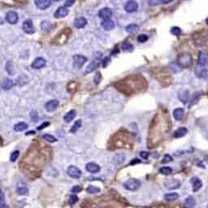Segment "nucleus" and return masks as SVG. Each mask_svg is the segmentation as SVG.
I'll use <instances>...</instances> for the list:
<instances>
[{"label":"nucleus","mask_w":208,"mask_h":208,"mask_svg":"<svg viewBox=\"0 0 208 208\" xmlns=\"http://www.w3.org/2000/svg\"><path fill=\"white\" fill-rule=\"evenodd\" d=\"M193 63V57L192 55L189 52H182L177 56V64L180 67L188 68L192 65Z\"/></svg>","instance_id":"f257e3e1"},{"label":"nucleus","mask_w":208,"mask_h":208,"mask_svg":"<svg viewBox=\"0 0 208 208\" xmlns=\"http://www.w3.org/2000/svg\"><path fill=\"white\" fill-rule=\"evenodd\" d=\"M193 43L195 44L196 46H205L208 40L207 33L204 30L195 32L192 36Z\"/></svg>","instance_id":"f03ea898"},{"label":"nucleus","mask_w":208,"mask_h":208,"mask_svg":"<svg viewBox=\"0 0 208 208\" xmlns=\"http://www.w3.org/2000/svg\"><path fill=\"white\" fill-rule=\"evenodd\" d=\"M71 34V30L69 29H64L57 34V36L54 38L52 43L55 45H64V43L67 42V39L69 38V36Z\"/></svg>","instance_id":"7ed1b4c3"},{"label":"nucleus","mask_w":208,"mask_h":208,"mask_svg":"<svg viewBox=\"0 0 208 208\" xmlns=\"http://www.w3.org/2000/svg\"><path fill=\"white\" fill-rule=\"evenodd\" d=\"M141 183L140 181L137 179H130L129 181H127L124 184V187L126 190H130V191H136L140 188Z\"/></svg>","instance_id":"20e7f679"},{"label":"nucleus","mask_w":208,"mask_h":208,"mask_svg":"<svg viewBox=\"0 0 208 208\" xmlns=\"http://www.w3.org/2000/svg\"><path fill=\"white\" fill-rule=\"evenodd\" d=\"M87 61V59L84 55H76L73 56V67L76 69H80L83 67Z\"/></svg>","instance_id":"39448f33"},{"label":"nucleus","mask_w":208,"mask_h":208,"mask_svg":"<svg viewBox=\"0 0 208 208\" xmlns=\"http://www.w3.org/2000/svg\"><path fill=\"white\" fill-rule=\"evenodd\" d=\"M67 173L69 177H71L72 178H74V179H78L81 176V170L78 168H77V167H75V166H69L67 168Z\"/></svg>","instance_id":"423d86ee"},{"label":"nucleus","mask_w":208,"mask_h":208,"mask_svg":"<svg viewBox=\"0 0 208 208\" xmlns=\"http://www.w3.org/2000/svg\"><path fill=\"white\" fill-rule=\"evenodd\" d=\"M138 8V4L135 0H129L125 5V10L127 12L132 13L136 12Z\"/></svg>","instance_id":"0eeeda50"},{"label":"nucleus","mask_w":208,"mask_h":208,"mask_svg":"<svg viewBox=\"0 0 208 208\" xmlns=\"http://www.w3.org/2000/svg\"><path fill=\"white\" fill-rule=\"evenodd\" d=\"M202 67H200L197 65L195 68V74L197 77L201 78L203 80H208V69L207 68H202Z\"/></svg>","instance_id":"6e6552de"},{"label":"nucleus","mask_w":208,"mask_h":208,"mask_svg":"<svg viewBox=\"0 0 208 208\" xmlns=\"http://www.w3.org/2000/svg\"><path fill=\"white\" fill-rule=\"evenodd\" d=\"M23 30L25 33L28 34H33L35 32V29H34V25H33V22L31 20H26L24 23H23Z\"/></svg>","instance_id":"1a4fd4ad"},{"label":"nucleus","mask_w":208,"mask_h":208,"mask_svg":"<svg viewBox=\"0 0 208 208\" xmlns=\"http://www.w3.org/2000/svg\"><path fill=\"white\" fill-rule=\"evenodd\" d=\"M18 14L15 12L11 11V12H8L7 13V21L8 22L9 24H11V25H15V24H16V23L18 22Z\"/></svg>","instance_id":"9d476101"},{"label":"nucleus","mask_w":208,"mask_h":208,"mask_svg":"<svg viewBox=\"0 0 208 208\" xmlns=\"http://www.w3.org/2000/svg\"><path fill=\"white\" fill-rule=\"evenodd\" d=\"M46 64V59L42 58V57H39V58L36 59L32 63V67H33L34 69H41V68L45 67Z\"/></svg>","instance_id":"9b49d317"},{"label":"nucleus","mask_w":208,"mask_h":208,"mask_svg":"<svg viewBox=\"0 0 208 208\" xmlns=\"http://www.w3.org/2000/svg\"><path fill=\"white\" fill-rule=\"evenodd\" d=\"M68 13H69V11H68V9H67L66 7H59L58 9L55 11L54 15H55V18L57 19L64 18L66 15H67Z\"/></svg>","instance_id":"f8f14e48"},{"label":"nucleus","mask_w":208,"mask_h":208,"mask_svg":"<svg viewBox=\"0 0 208 208\" xmlns=\"http://www.w3.org/2000/svg\"><path fill=\"white\" fill-rule=\"evenodd\" d=\"M98 15L99 17H101L103 20H107V19H111V15H112V11L108 8V7H104L103 9H101L98 12Z\"/></svg>","instance_id":"ddd939ff"},{"label":"nucleus","mask_w":208,"mask_h":208,"mask_svg":"<svg viewBox=\"0 0 208 208\" xmlns=\"http://www.w3.org/2000/svg\"><path fill=\"white\" fill-rule=\"evenodd\" d=\"M208 64L207 55H206L203 51H199L198 60V65L200 67H205Z\"/></svg>","instance_id":"4468645a"},{"label":"nucleus","mask_w":208,"mask_h":208,"mask_svg":"<svg viewBox=\"0 0 208 208\" xmlns=\"http://www.w3.org/2000/svg\"><path fill=\"white\" fill-rule=\"evenodd\" d=\"M100 64H101V59L98 58L95 59L94 60H93V61L87 66V67H86V73H91L93 71H94L95 69H97V68L99 67Z\"/></svg>","instance_id":"2eb2a0df"},{"label":"nucleus","mask_w":208,"mask_h":208,"mask_svg":"<svg viewBox=\"0 0 208 208\" xmlns=\"http://www.w3.org/2000/svg\"><path fill=\"white\" fill-rule=\"evenodd\" d=\"M51 3V0H35L36 6L41 10H45L48 8Z\"/></svg>","instance_id":"dca6fc26"},{"label":"nucleus","mask_w":208,"mask_h":208,"mask_svg":"<svg viewBox=\"0 0 208 208\" xmlns=\"http://www.w3.org/2000/svg\"><path fill=\"white\" fill-rule=\"evenodd\" d=\"M59 103L58 100H51L48 103H46V104L45 105V108L47 111L49 112H51V111H54L55 110L57 109V107H59Z\"/></svg>","instance_id":"f3484780"},{"label":"nucleus","mask_w":208,"mask_h":208,"mask_svg":"<svg viewBox=\"0 0 208 208\" xmlns=\"http://www.w3.org/2000/svg\"><path fill=\"white\" fill-rule=\"evenodd\" d=\"M102 27L105 30L109 31L115 28V23L112 20L107 19V20H103L102 22Z\"/></svg>","instance_id":"a211bd4d"},{"label":"nucleus","mask_w":208,"mask_h":208,"mask_svg":"<svg viewBox=\"0 0 208 208\" xmlns=\"http://www.w3.org/2000/svg\"><path fill=\"white\" fill-rule=\"evenodd\" d=\"M86 169L90 173H97L100 171V167L94 163H89L86 164Z\"/></svg>","instance_id":"6ab92c4d"},{"label":"nucleus","mask_w":208,"mask_h":208,"mask_svg":"<svg viewBox=\"0 0 208 208\" xmlns=\"http://www.w3.org/2000/svg\"><path fill=\"white\" fill-rule=\"evenodd\" d=\"M191 183L193 185V192L198 191L202 186V181L198 177H193L191 179Z\"/></svg>","instance_id":"aec40b11"},{"label":"nucleus","mask_w":208,"mask_h":208,"mask_svg":"<svg viewBox=\"0 0 208 208\" xmlns=\"http://www.w3.org/2000/svg\"><path fill=\"white\" fill-rule=\"evenodd\" d=\"M87 25V20L85 17H78L74 21V26L77 29H82Z\"/></svg>","instance_id":"412c9836"},{"label":"nucleus","mask_w":208,"mask_h":208,"mask_svg":"<svg viewBox=\"0 0 208 208\" xmlns=\"http://www.w3.org/2000/svg\"><path fill=\"white\" fill-rule=\"evenodd\" d=\"M196 205L195 198H193V196H190L188 197L184 202V207L185 208H193Z\"/></svg>","instance_id":"4be33fe9"},{"label":"nucleus","mask_w":208,"mask_h":208,"mask_svg":"<svg viewBox=\"0 0 208 208\" xmlns=\"http://www.w3.org/2000/svg\"><path fill=\"white\" fill-rule=\"evenodd\" d=\"M178 97H179V99H180L182 103H186L187 102H188V100H189V97H190L189 91H188V90H182V91H181L179 93Z\"/></svg>","instance_id":"5701e85b"},{"label":"nucleus","mask_w":208,"mask_h":208,"mask_svg":"<svg viewBox=\"0 0 208 208\" xmlns=\"http://www.w3.org/2000/svg\"><path fill=\"white\" fill-rule=\"evenodd\" d=\"M187 133V129L184 127H181V128H179L176 131L174 132V138H183L185 135Z\"/></svg>","instance_id":"b1692460"},{"label":"nucleus","mask_w":208,"mask_h":208,"mask_svg":"<svg viewBox=\"0 0 208 208\" xmlns=\"http://www.w3.org/2000/svg\"><path fill=\"white\" fill-rule=\"evenodd\" d=\"M167 188L168 190H177L179 187L181 186V182L177 180H174V181H170L166 185Z\"/></svg>","instance_id":"393cba45"},{"label":"nucleus","mask_w":208,"mask_h":208,"mask_svg":"<svg viewBox=\"0 0 208 208\" xmlns=\"http://www.w3.org/2000/svg\"><path fill=\"white\" fill-rule=\"evenodd\" d=\"M76 116H77V111L75 110H71L70 111H68V112L65 115L64 119V120L66 122L69 123L76 117Z\"/></svg>","instance_id":"a878e982"},{"label":"nucleus","mask_w":208,"mask_h":208,"mask_svg":"<svg viewBox=\"0 0 208 208\" xmlns=\"http://www.w3.org/2000/svg\"><path fill=\"white\" fill-rule=\"evenodd\" d=\"M125 30L129 34H136L139 31V26L136 24H130L125 28Z\"/></svg>","instance_id":"bb28decb"},{"label":"nucleus","mask_w":208,"mask_h":208,"mask_svg":"<svg viewBox=\"0 0 208 208\" xmlns=\"http://www.w3.org/2000/svg\"><path fill=\"white\" fill-rule=\"evenodd\" d=\"M173 116L175 119L177 120H181L184 116V110L182 108H177L173 111Z\"/></svg>","instance_id":"cd10ccee"},{"label":"nucleus","mask_w":208,"mask_h":208,"mask_svg":"<svg viewBox=\"0 0 208 208\" xmlns=\"http://www.w3.org/2000/svg\"><path fill=\"white\" fill-rule=\"evenodd\" d=\"M28 125L25 122H20L17 123L15 126H14V130L16 132H21L24 131L25 129H28Z\"/></svg>","instance_id":"c85d7f7f"},{"label":"nucleus","mask_w":208,"mask_h":208,"mask_svg":"<svg viewBox=\"0 0 208 208\" xmlns=\"http://www.w3.org/2000/svg\"><path fill=\"white\" fill-rule=\"evenodd\" d=\"M121 48L125 52H132L133 51V46L129 42H124L121 45Z\"/></svg>","instance_id":"c756f323"},{"label":"nucleus","mask_w":208,"mask_h":208,"mask_svg":"<svg viewBox=\"0 0 208 208\" xmlns=\"http://www.w3.org/2000/svg\"><path fill=\"white\" fill-rule=\"evenodd\" d=\"M125 155H123V154H116V155L114 156V159H113V162L116 163V164H120V163H122L124 161H125Z\"/></svg>","instance_id":"7c9ffc66"},{"label":"nucleus","mask_w":208,"mask_h":208,"mask_svg":"<svg viewBox=\"0 0 208 208\" xmlns=\"http://www.w3.org/2000/svg\"><path fill=\"white\" fill-rule=\"evenodd\" d=\"M179 198V194L177 193H167L164 196V198L167 201H169V202H171V201H175L177 200Z\"/></svg>","instance_id":"2f4dec72"},{"label":"nucleus","mask_w":208,"mask_h":208,"mask_svg":"<svg viewBox=\"0 0 208 208\" xmlns=\"http://www.w3.org/2000/svg\"><path fill=\"white\" fill-rule=\"evenodd\" d=\"M0 208H8L5 202V197L2 190L0 189Z\"/></svg>","instance_id":"473e14b6"},{"label":"nucleus","mask_w":208,"mask_h":208,"mask_svg":"<svg viewBox=\"0 0 208 208\" xmlns=\"http://www.w3.org/2000/svg\"><path fill=\"white\" fill-rule=\"evenodd\" d=\"M12 86H13V82L9 79L5 80V81H3V85H2V87H3V89H10L12 87Z\"/></svg>","instance_id":"72a5a7b5"},{"label":"nucleus","mask_w":208,"mask_h":208,"mask_svg":"<svg viewBox=\"0 0 208 208\" xmlns=\"http://www.w3.org/2000/svg\"><path fill=\"white\" fill-rule=\"evenodd\" d=\"M81 119L77 120V121L75 122V124L73 125V127L71 128L70 132L71 133H76V132L81 128Z\"/></svg>","instance_id":"f704fd0d"},{"label":"nucleus","mask_w":208,"mask_h":208,"mask_svg":"<svg viewBox=\"0 0 208 208\" xmlns=\"http://www.w3.org/2000/svg\"><path fill=\"white\" fill-rule=\"evenodd\" d=\"M171 171H172V169H171L170 167H163V168H161L159 169V172H160L161 174L166 175V176L171 174Z\"/></svg>","instance_id":"c9c22d12"},{"label":"nucleus","mask_w":208,"mask_h":208,"mask_svg":"<svg viewBox=\"0 0 208 208\" xmlns=\"http://www.w3.org/2000/svg\"><path fill=\"white\" fill-rule=\"evenodd\" d=\"M200 96H201V94H198V93H197V94H195L193 95V98H192V99H191V101H190V106H189V107H191L192 106H193V105L197 104V103L198 102Z\"/></svg>","instance_id":"e433bc0d"},{"label":"nucleus","mask_w":208,"mask_h":208,"mask_svg":"<svg viewBox=\"0 0 208 208\" xmlns=\"http://www.w3.org/2000/svg\"><path fill=\"white\" fill-rule=\"evenodd\" d=\"M87 192L89 193H97L100 192V189L98 187H96L94 185H89L87 187Z\"/></svg>","instance_id":"4c0bfd02"},{"label":"nucleus","mask_w":208,"mask_h":208,"mask_svg":"<svg viewBox=\"0 0 208 208\" xmlns=\"http://www.w3.org/2000/svg\"><path fill=\"white\" fill-rule=\"evenodd\" d=\"M42 137L46 141H47L48 142H51V143H53V142L57 141V139H56L54 136H52V135L51 134H43Z\"/></svg>","instance_id":"58836bf2"},{"label":"nucleus","mask_w":208,"mask_h":208,"mask_svg":"<svg viewBox=\"0 0 208 208\" xmlns=\"http://www.w3.org/2000/svg\"><path fill=\"white\" fill-rule=\"evenodd\" d=\"M17 193L20 195H26L29 193V190L26 187H20L17 189Z\"/></svg>","instance_id":"ea45409f"},{"label":"nucleus","mask_w":208,"mask_h":208,"mask_svg":"<svg viewBox=\"0 0 208 208\" xmlns=\"http://www.w3.org/2000/svg\"><path fill=\"white\" fill-rule=\"evenodd\" d=\"M171 34H173V35H175V36H178V35H180V34H181V29H180L179 27H173V28H171Z\"/></svg>","instance_id":"a19ab883"},{"label":"nucleus","mask_w":208,"mask_h":208,"mask_svg":"<svg viewBox=\"0 0 208 208\" xmlns=\"http://www.w3.org/2000/svg\"><path fill=\"white\" fill-rule=\"evenodd\" d=\"M19 155H20V152H19L18 150L13 151L12 153V155H11V157H10L11 161H12V162H15V160L17 159V158H18Z\"/></svg>","instance_id":"79ce46f5"},{"label":"nucleus","mask_w":208,"mask_h":208,"mask_svg":"<svg viewBox=\"0 0 208 208\" xmlns=\"http://www.w3.org/2000/svg\"><path fill=\"white\" fill-rule=\"evenodd\" d=\"M101 79H102L101 74H100V73L97 72L94 76V81L95 85H98V84L100 83V81H101Z\"/></svg>","instance_id":"37998d69"},{"label":"nucleus","mask_w":208,"mask_h":208,"mask_svg":"<svg viewBox=\"0 0 208 208\" xmlns=\"http://www.w3.org/2000/svg\"><path fill=\"white\" fill-rule=\"evenodd\" d=\"M148 40V37H147L146 34H140L138 37V42L143 43L145 42H146Z\"/></svg>","instance_id":"c03bdc74"},{"label":"nucleus","mask_w":208,"mask_h":208,"mask_svg":"<svg viewBox=\"0 0 208 208\" xmlns=\"http://www.w3.org/2000/svg\"><path fill=\"white\" fill-rule=\"evenodd\" d=\"M77 201H78V197L77 195L73 194L70 196V198H69V204L70 205H74Z\"/></svg>","instance_id":"a18cd8bd"},{"label":"nucleus","mask_w":208,"mask_h":208,"mask_svg":"<svg viewBox=\"0 0 208 208\" xmlns=\"http://www.w3.org/2000/svg\"><path fill=\"white\" fill-rule=\"evenodd\" d=\"M172 161V157L170 155H165L163 159H162V163H168Z\"/></svg>","instance_id":"49530a36"},{"label":"nucleus","mask_w":208,"mask_h":208,"mask_svg":"<svg viewBox=\"0 0 208 208\" xmlns=\"http://www.w3.org/2000/svg\"><path fill=\"white\" fill-rule=\"evenodd\" d=\"M81 191V187L79 186V185H75L72 189V192L73 193H79Z\"/></svg>","instance_id":"de8ad7c7"},{"label":"nucleus","mask_w":208,"mask_h":208,"mask_svg":"<svg viewBox=\"0 0 208 208\" xmlns=\"http://www.w3.org/2000/svg\"><path fill=\"white\" fill-rule=\"evenodd\" d=\"M140 156L142 159H147L149 157V153L146 151H141L140 152Z\"/></svg>","instance_id":"09e8293b"},{"label":"nucleus","mask_w":208,"mask_h":208,"mask_svg":"<svg viewBox=\"0 0 208 208\" xmlns=\"http://www.w3.org/2000/svg\"><path fill=\"white\" fill-rule=\"evenodd\" d=\"M50 125V123L49 122H46V123H43L42 125L41 126H38L37 127V130H42V129H43L44 128H46V127H47V126Z\"/></svg>","instance_id":"8fccbe9b"},{"label":"nucleus","mask_w":208,"mask_h":208,"mask_svg":"<svg viewBox=\"0 0 208 208\" xmlns=\"http://www.w3.org/2000/svg\"><path fill=\"white\" fill-rule=\"evenodd\" d=\"M109 63H110V58H105L103 60V65L104 67H106L107 66V65L109 64Z\"/></svg>","instance_id":"3c124183"},{"label":"nucleus","mask_w":208,"mask_h":208,"mask_svg":"<svg viewBox=\"0 0 208 208\" xmlns=\"http://www.w3.org/2000/svg\"><path fill=\"white\" fill-rule=\"evenodd\" d=\"M74 2H75V0H67L66 2H65L64 3V6L65 7H70L72 6L73 4L74 3Z\"/></svg>","instance_id":"603ef678"},{"label":"nucleus","mask_w":208,"mask_h":208,"mask_svg":"<svg viewBox=\"0 0 208 208\" xmlns=\"http://www.w3.org/2000/svg\"><path fill=\"white\" fill-rule=\"evenodd\" d=\"M173 0H159V3H162V4H168V3H171Z\"/></svg>","instance_id":"864d4df0"},{"label":"nucleus","mask_w":208,"mask_h":208,"mask_svg":"<svg viewBox=\"0 0 208 208\" xmlns=\"http://www.w3.org/2000/svg\"><path fill=\"white\" fill-rule=\"evenodd\" d=\"M141 163V160H139V159H134V160H133L131 163H130V164L131 165H133V164H135V163Z\"/></svg>","instance_id":"5fc2aeb1"},{"label":"nucleus","mask_w":208,"mask_h":208,"mask_svg":"<svg viewBox=\"0 0 208 208\" xmlns=\"http://www.w3.org/2000/svg\"><path fill=\"white\" fill-rule=\"evenodd\" d=\"M206 24L208 25V17L207 19H206Z\"/></svg>","instance_id":"6e6d98bb"},{"label":"nucleus","mask_w":208,"mask_h":208,"mask_svg":"<svg viewBox=\"0 0 208 208\" xmlns=\"http://www.w3.org/2000/svg\"><path fill=\"white\" fill-rule=\"evenodd\" d=\"M207 163H208V155H207Z\"/></svg>","instance_id":"4d7b16f0"},{"label":"nucleus","mask_w":208,"mask_h":208,"mask_svg":"<svg viewBox=\"0 0 208 208\" xmlns=\"http://www.w3.org/2000/svg\"><path fill=\"white\" fill-rule=\"evenodd\" d=\"M55 1H59V0H55Z\"/></svg>","instance_id":"13d9d810"}]
</instances>
